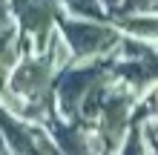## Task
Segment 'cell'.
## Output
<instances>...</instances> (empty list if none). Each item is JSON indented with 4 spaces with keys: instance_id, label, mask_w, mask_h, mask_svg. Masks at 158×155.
I'll return each instance as SVG.
<instances>
[{
    "instance_id": "obj_1",
    "label": "cell",
    "mask_w": 158,
    "mask_h": 155,
    "mask_svg": "<svg viewBox=\"0 0 158 155\" xmlns=\"http://www.w3.org/2000/svg\"><path fill=\"white\" fill-rule=\"evenodd\" d=\"M58 32L72 49L75 60H95L115 55L121 43V29L112 20H95V17H75V14H60Z\"/></svg>"
},
{
    "instance_id": "obj_2",
    "label": "cell",
    "mask_w": 158,
    "mask_h": 155,
    "mask_svg": "<svg viewBox=\"0 0 158 155\" xmlns=\"http://www.w3.org/2000/svg\"><path fill=\"white\" fill-rule=\"evenodd\" d=\"M109 75V58H95V60H72L55 75L52 84V104L55 115L60 118H78L83 98L101 78Z\"/></svg>"
},
{
    "instance_id": "obj_3",
    "label": "cell",
    "mask_w": 158,
    "mask_h": 155,
    "mask_svg": "<svg viewBox=\"0 0 158 155\" xmlns=\"http://www.w3.org/2000/svg\"><path fill=\"white\" fill-rule=\"evenodd\" d=\"M15 23L20 29V43L26 52L40 55L49 46L63 9L58 0H12Z\"/></svg>"
},
{
    "instance_id": "obj_4",
    "label": "cell",
    "mask_w": 158,
    "mask_h": 155,
    "mask_svg": "<svg viewBox=\"0 0 158 155\" xmlns=\"http://www.w3.org/2000/svg\"><path fill=\"white\" fill-rule=\"evenodd\" d=\"M55 63L49 60V55L40 52H23L20 60L9 69L6 75V92H15L20 98H29V101H43V98H52V84H55Z\"/></svg>"
},
{
    "instance_id": "obj_5",
    "label": "cell",
    "mask_w": 158,
    "mask_h": 155,
    "mask_svg": "<svg viewBox=\"0 0 158 155\" xmlns=\"http://www.w3.org/2000/svg\"><path fill=\"white\" fill-rule=\"evenodd\" d=\"M0 129L9 141L12 155H35V124L9 112L3 104H0Z\"/></svg>"
},
{
    "instance_id": "obj_6",
    "label": "cell",
    "mask_w": 158,
    "mask_h": 155,
    "mask_svg": "<svg viewBox=\"0 0 158 155\" xmlns=\"http://www.w3.org/2000/svg\"><path fill=\"white\" fill-rule=\"evenodd\" d=\"M112 23L121 29V35H132V38L155 40V43H158V12H147V14H121V17H112Z\"/></svg>"
},
{
    "instance_id": "obj_7",
    "label": "cell",
    "mask_w": 158,
    "mask_h": 155,
    "mask_svg": "<svg viewBox=\"0 0 158 155\" xmlns=\"http://www.w3.org/2000/svg\"><path fill=\"white\" fill-rule=\"evenodd\" d=\"M115 155H155V149L150 147V141L144 138L141 126H138V124H132V126H129V129H127L124 141L118 144Z\"/></svg>"
},
{
    "instance_id": "obj_8",
    "label": "cell",
    "mask_w": 158,
    "mask_h": 155,
    "mask_svg": "<svg viewBox=\"0 0 158 155\" xmlns=\"http://www.w3.org/2000/svg\"><path fill=\"white\" fill-rule=\"evenodd\" d=\"M60 9L66 14H75V17H95V20H109L101 0H58Z\"/></svg>"
},
{
    "instance_id": "obj_9",
    "label": "cell",
    "mask_w": 158,
    "mask_h": 155,
    "mask_svg": "<svg viewBox=\"0 0 158 155\" xmlns=\"http://www.w3.org/2000/svg\"><path fill=\"white\" fill-rule=\"evenodd\" d=\"M138 106L144 109V115H158V80L138 98ZM138 118H141V115H138ZM138 118H135V121H138Z\"/></svg>"
},
{
    "instance_id": "obj_10",
    "label": "cell",
    "mask_w": 158,
    "mask_h": 155,
    "mask_svg": "<svg viewBox=\"0 0 158 155\" xmlns=\"http://www.w3.org/2000/svg\"><path fill=\"white\" fill-rule=\"evenodd\" d=\"M121 3L124 0H101V6H104V12H106V17H112L118 9H121Z\"/></svg>"
},
{
    "instance_id": "obj_11",
    "label": "cell",
    "mask_w": 158,
    "mask_h": 155,
    "mask_svg": "<svg viewBox=\"0 0 158 155\" xmlns=\"http://www.w3.org/2000/svg\"><path fill=\"white\" fill-rule=\"evenodd\" d=\"M0 155H12V149H9V141H6L3 129H0Z\"/></svg>"
},
{
    "instance_id": "obj_12",
    "label": "cell",
    "mask_w": 158,
    "mask_h": 155,
    "mask_svg": "<svg viewBox=\"0 0 158 155\" xmlns=\"http://www.w3.org/2000/svg\"><path fill=\"white\" fill-rule=\"evenodd\" d=\"M3 86H6V78H0V92H3Z\"/></svg>"
},
{
    "instance_id": "obj_13",
    "label": "cell",
    "mask_w": 158,
    "mask_h": 155,
    "mask_svg": "<svg viewBox=\"0 0 158 155\" xmlns=\"http://www.w3.org/2000/svg\"><path fill=\"white\" fill-rule=\"evenodd\" d=\"M152 149H155V155H158V147H152Z\"/></svg>"
}]
</instances>
